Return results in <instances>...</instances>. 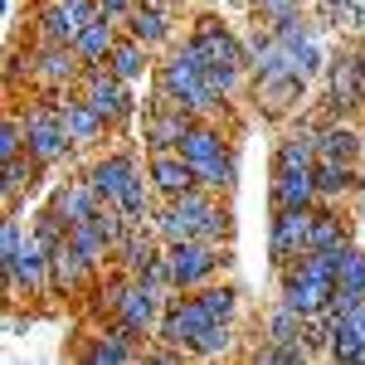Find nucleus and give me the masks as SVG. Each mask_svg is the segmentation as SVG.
I'll return each instance as SVG.
<instances>
[{"instance_id": "79ce46f5", "label": "nucleus", "mask_w": 365, "mask_h": 365, "mask_svg": "<svg viewBox=\"0 0 365 365\" xmlns=\"http://www.w3.org/2000/svg\"><path fill=\"white\" fill-rule=\"evenodd\" d=\"M322 5H331V10H341V15L351 10V0H322Z\"/></svg>"}, {"instance_id": "423d86ee", "label": "nucleus", "mask_w": 365, "mask_h": 365, "mask_svg": "<svg viewBox=\"0 0 365 365\" xmlns=\"http://www.w3.org/2000/svg\"><path fill=\"white\" fill-rule=\"evenodd\" d=\"M78 93L108 117V127H127V122L141 113V103L132 98V83L117 78L113 68H108V58H103V63H88L83 73H78Z\"/></svg>"}, {"instance_id": "f03ea898", "label": "nucleus", "mask_w": 365, "mask_h": 365, "mask_svg": "<svg viewBox=\"0 0 365 365\" xmlns=\"http://www.w3.org/2000/svg\"><path fill=\"white\" fill-rule=\"evenodd\" d=\"M205 54H200L195 44L185 39L175 54L156 68V88L166 93L170 103H180L190 117H220V108H225V98L210 88V78H205Z\"/></svg>"}, {"instance_id": "aec40b11", "label": "nucleus", "mask_w": 365, "mask_h": 365, "mask_svg": "<svg viewBox=\"0 0 365 365\" xmlns=\"http://www.w3.org/2000/svg\"><path fill=\"white\" fill-rule=\"evenodd\" d=\"M327 356H331V361L365 365V297L331 322V351H327Z\"/></svg>"}, {"instance_id": "bb28decb", "label": "nucleus", "mask_w": 365, "mask_h": 365, "mask_svg": "<svg viewBox=\"0 0 365 365\" xmlns=\"http://www.w3.org/2000/svg\"><path fill=\"white\" fill-rule=\"evenodd\" d=\"M117 39H122V34H117V20L98 15V20H88V25H83V34L73 39V49H78V58H83V63H103V58L113 54Z\"/></svg>"}, {"instance_id": "2f4dec72", "label": "nucleus", "mask_w": 365, "mask_h": 365, "mask_svg": "<svg viewBox=\"0 0 365 365\" xmlns=\"http://www.w3.org/2000/svg\"><path fill=\"white\" fill-rule=\"evenodd\" d=\"M336 287H341V292H351V297H365V249H356V244L341 249Z\"/></svg>"}, {"instance_id": "f257e3e1", "label": "nucleus", "mask_w": 365, "mask_h": 365, "mask_svg": "<svg viewBox=\"0 0 365 365\" xmlns=\"http://www.w3.org/2000/svg\"><path fill=\"white\" fill-rule=\"evenodd\" d=\"M156 239L161 244H180V239H210V244H229L234 234V220H229L225 195H215L210 185H195L175 200H161L156 205Z\"/></svg>"}, {"instance_id": "4468645a", "label": "nucleus", "mask_w": 365, "mask_h": 365, "mask_svg": "<svg viewBox=\"0 0 365 365\" xmlns=\"http://www.w3.org/2000/svg\"><path fill=\"white\" fill-rule=\"evenodd\" d=\"M137 175H146L137 151H108L103 161H93V170H88V180H93V190H98L103 205H117V200L132 190Z\"/></svg>"}, {"instance_id": "e433bc0d", "label": "nucleus", "mask_w": 365, "mask_h": 365, "mask_svg": "<svg viewBox=\"0 0 365 365\" xmlns=\"http://www.w3.org/2000/svg\"><path fill=\"white\" fill-rule=\"evenodd\" d=\"M15 156H25V117L5 113V122H0V161H15Z\"/></svg>"}, {"instance_id": "4c0bfd02", "label": "nucleus", "mask_w": 365, "mask_h": 365, "mask_svg": "<svg viewBox=\"0 0 365 365\" xmlns=\"http://www.w3.org/2000/svg\"><path fill=\"white\" fill-rule=\"evenodd\" d=\"M229 351H234V322H215L195 346V356H229Z\"/></svg>"}, {"instance_id": "6ab92c4d", "label": "nucleus", "mask_w": 365, "mask_h": 365, "mask_svg": "<svg viewBox=\"0 0 365 365\" xmlns=\"http://www.w3.org/2000/svg\"><path fill=\"white\" fill-rule=\"evenodd\" d=\"M175 151H180L195 170H205V166H215V161L229 151V141H225V132L215 127V117H195V122H190V132L180 137Z\"/></svg>"}, {"instance_id": "dca6fc26", "label": "nucleus", "mask_w": 365, "mask_h": 365, "mask_svg": "<svg viewBox=\"0 0 365 365\" xmlns=\"http://www.w3.org/2000/svg\"><path fill=\"white\" fill-rule=\"evenodd\" d=\"M98 273H103V268H98V263H93L73 239H63V244L54 249V287H49V292H58V297L88 292V287L98 282Z\"/></svg>"}, {"instance_id": "7c9ffc66", "label": "nucleus", "mask_w": 365, "mask_h": 365, "mask_svg": "<svg viewBox=\"0 0 365 365\" xmlns=\"http://www.w3.org/2000/svg\"><path fill=\"white\" fill-rule=\"evenodd\" d=\"M336 244H351L346 220H341L331 205H317V210H312V239H307V249H336Z\"/></svg>"}, {"instance_id": "f3484780", "label": "nucleus", "mask_w": 365, "mask_h": 365, "mask_svg": "<svg viewBox=\"0 0 365 365\" xmlns=\"http://www.w3.org/2000/svg\"><path fill=\"white\" fill-rule=\"evenodd\" d=\"M146 170H151V185H156L161 200H175L200 185V170L180 151H146Z\"/></svg>"}, {"instance_id": "20e7f679", "label": "nucleus", "mask_w": 365, "mask_h": 365, "mask_svg": "<svg viewBox=\"0 0 365 365\" xmlns=\"http://www.w3.org/2000/svg\"><path fill=\"white\" fill-rule=\"evenodd\" d=\"M166 263H170V287L175 292H195V287L220 278V268L229 263V244L180 239V244H166Z\"/></svg>"}, {"instance_id": "7ed1b4c3", "label": "nucleus", "mask_w": 365, "mask_h": 365, "mask_svg": "<svg viewBox=\"0 0 365 365\" xmlns=\"http://www.w3.org/2000/svg\"><path fill=\"white\" fill-rule=\"evenodd\" d=\"M20 117H25V151L44 170L58 166L73 151V137L63 127V113H58V93H39L29 108H20Z\"/></svg>"}, {"instance_id": "5701e85b", "label": "nucleus", "mask_w": 365, "mask_h": 365, "mask_svg": "<svg viewBox=\"0 0 365 365\" xmlns=\"http://www.w3.org/2000/svg\"><path fill=\"white\" fill-rule=\"evenodd\" d=\"M317 151H322L327 161H351V166H361L365 141L346 117H331V122H322V132H317Z\"/></svg>"}, {"instance_id": "c85d7f7f", "label": "nucleus", "mask_w": 365, "mask_h": 365, "mask_svg": "<svg viewBox=\"0 0 365 365\" xmlns=\"http://www.w3.org/2000/svg\"><path fill=\"white\" fill-rule=\"evenodd\" d=\"M302 98H307V78H302V73H297V78H278V83H258V108L268 117L292 113Z\"/></svg>"}, {"instance_id": "cd10ccee", "label": "nucleus", "mask_w": 365, "mask_h": 365, "mask_svg": "<svg viewBox=\"0 0 365 365\" xmlns=\"http://www.w3.org/2000/svg\"><path fill=\"white\" fill-rule=\"evenodd\" d=\"M39 161H34V156H15V161H5V175H0V200H5V210H10V215H15V210H20V200H25V190L29 185H34V175H39Z\"/></svg>"}, {"instance_id": "a878e982", "label": "nucleus", "mask_w": 365, "mask_h": 365, "mask_svg": "<svg viewBox=\"0 0 365 365\" xmlns=\"http://www.w3.org/2000/svg\"><path fill=\"white\" fill-rule=\"evenodd\" d=\"M127 34L141 39L146 49H161V44L170 39V10L156 5V0H137L132 15H127Z\"/></svg>"}, {"instance_id": "9d476101", "label": "nucleus", "mask_w": 365, "mask_h": 365, "mask_svg": "<svg viewBox=\"0 0 365 365\" xmlns=\"http://www.w3.org/2000/svg\"><path fill=\"white\" fill-rule=\"evenodd\" d=\"M103 5L98 0H44L34 10V34L49 39V44H73L83 34L88 20H98Z\"/></svg>"}, {"instance_id": "1a4fd4ad", "label": "nucleus", "mask_w": 365, "mask_h": 365, "mask_svg": "<svg viewBox=\"0 0 365 365\" xmlns=\"http://www.w3.org/2000/svg\"><path fill=\"white\" fill-rule=\"evenodd\" d=\"M166 302H170L166 287H156V282H146V278H132L127 297H122V312H117V327H127L137 341H156Z\"/></svg>"}, {"instance_id": "0eeeda50", "label": "nucleus", "mask_w": 365, "mask_h": 365, "mask_svg": "<svg viewBox=\"0 0 365 365\" xmlns=\"http://www.w3.org/2000/svg\"><path fill=\"white\" fill-rule=\"evenodd\" d=\"M220 317L205 307V297L200 292H170L166 302V317H161V331H156V341H170V346H185L190 356H195L200 336L215 327Z\"/></svg>"}, {"instance_id": "ea45409f", "label": "nucleus", "mask_w": 365, "mask_h": 365, "mask_svg": "<svg viewBox=\"0 0 365 365\" xmlns=\"http://www.w3.org/2000/svg\"><path fill=\"white\" fill-rule=\"evenodd\" d=\"M287 15H302V0H258V20H287Z\"/></svg>"}, {"instance_id": "f704fd0d", "label": "nucleus", "mask_w": 365, "mask_h": 365, "mask_svg": "<svg viewBox=\"0 0 365 365\" xmlns=\"http://www.w3.org/2000/svg\"><path fill=\"white\" fill-rule=\"evenodd\" d=\"M68 239L78 244V249L98 263V268H108V258H113V244H108V234L98 229V220H88V225H73L68 229Z\"/></svg>"}, {"instance_id": "a211bd4d", "label": "nucleus", "mask_w": 365, "mask_h": 365, "mask_svg": "<svg viewBox=\"0 0 365 365\" xmlns=\"http://www.w3.org/2000/svg\"><path fill=\"white\" fill-rule=\"evenodd\" d=\"M273 210H312V205H322L317 195V170L302 166V170H273Z\"/></svg>"}, {"instance_id": "58836bf2", "label": "nucleus", "mask_w": 365, "mask_h": 365, "mask_svg": "<svg viewBox=\"0 0 365 365\" xmlns=\"http://www.w3.org/2000/svg\"><path fill=\"white\" fill-rule=\"evenodd\" d=\"M25 234H29V229L20 225V220H15V215H10V220H5V229H0V268H5V263H10V258H15V253H20V244H25Z\"/></svg>"}, {"instance_id": "393cba45", "label": "nucleus", "mask_w": 365, "mask_h": 365, "mask_svg": "<svg viewBox=\"0 0 365 365\" xmlns=\"http://www.w3.org/2000/svg\"><path fill=\"white\" fill-rule=\"evenodd\" d=\"M312 170H317V195H322V205H336V200L361 190V166H351V161H327V156H317Z\"/></svg>"}, {"instance_id": "39448f33", "label": "nucleus", "mask_w": 365, "mask_h": 365, "mask_svg": "<svg viewBox=\"0 0 365 365\" xmlns=\"http://www.w3.org/2000/svg\"><path fill=\"white\" fill-rule=\"evenodd\" d=\"M365 108V49L346 44L327 58V113L351 117Z\"/></svg>"}, {"instance_id": "72a5a7b5", "label": "nucleus", "mask_w": 365, "mask_h": 365, "mask_svg": "<svg viewBox=\"0 0 365 365\" xmlns=\"http://www.w3.org/2000/svg\"><path fill=\"white\" fill-rule=\"evenodd\" d=\"M200 185H210L215 195H229V190L239 185V151L229 146V151L220 156V161H215V166H205V170H200Z\"/></svg>"}, {"instance_id": "412c9836", "label": "nucleus", "mask_w": 365, "mask_h": 365, "mask_svg": "<svg viewBox=\"0 0 365 365\" xmlns=\"http://www.w3.org/2000/svg\"><path fill=\"white\" fill-rule=\"evenodd\" d=\"M49 210H58L63 220H68V229L73 225H88L98 210H103V200H98V190H93V180H63V185H54V195H49Z\"/></svg>"}, {"instance_id": "4be33fe9", "label": "nucleus", "mask_w": 365, "mask_h": 365, "mask_svg": "<svg viewBox=\"0 0 365 365\" xmlns=\"http://www.w3.org/2000/svg\"><path fill=\"white\" fill-rule=\"evenodd\" d=\"M141 356H146V346H141L127 327H117V322L103 331V336H93V346L83 351L88 365H122V361H141Z\"/></svg>"}, {"instance_id": "c9c22d12", "label": "nucleus", "mask_w": 365, "mask_h": 365, "mask_svg": "<svg viewBox=\"0 0 365 365\" xmlns=\"http://www.w3.org/2000/svg\"><path fill=\"white\" fill-rule=\"evenodd\" d=\"M317 351H312L307 341H292V346H273V341H263L258 351H253V361L258 365H307Z\"/></svg>"}, {"instance_id": "473e14b6", "label": "nucleus", "mask_w": 365, "mask_h": 365, "mask_svg": "<svg viewBox=\"0 0 365 365\" xmlns=\"http://www.w3.org/2000/svg\"><path fill=\"white\" fill-rule=\"evenodd\" d=\"M302 312H292V307H273V317H268V327H263V341H273V346H292V341H302Z\"/></svg>"}, {"instance_id": "b1692460", "label": "nucleus", "mask_w": 365, "mask_h": 365, "mask_svg": "<svg viewBox=\"0 0 365 365\" xmlns=\"http://www.w3.org/2000/svg\"><path fill=\"white\" fill-rule=\"evenodd\" d=\"M317 122H302V127H292L287 137L278 141V151H273V170H302V166H317Z\"/></svg>"}, {"instance_id": "9b49d317", "label": "nucleus", "mask_w": 365, "mask_h": 365, "mask_svg": "<svg viewBox=\"0 0 365 365\" xmlns=\"http://www.w3.org/2000/svg\"><path fill=\"white\" fill-rule=\"evenodd\" d=\"M190 122H195V117L185 113L180 103H170L166 93L156 88V98L141 108V141H146V151H175L180 137L190 132Z\"/></svg>"}, {"instance_id": "c756f323", "label": "nucleus", "mask_w": 365, "mask_h": 365, "mask_svg": "<svg viewBox=\"0 0 365 365\" xmlns=\"http://www.w3.org/2000/svg\"><path fill=\"white\" fill-rule=\"evenodd\" d=\"M108 68H113L122 83H141L146 78V44L132 39V34H122L113 44V54H108Z\"/></svg>"}, {"instance_id": "ddd939ff", "label": "nucleus", "mask_w": 365, "mask_h": 365, "mask_svg": "<svg viewBox=\"0 0 365 365\" xmlns=\"http://www.w3.org/2000/svg\"><path fill=\"white\" fill-rule=\"evenodd\" d=\"M312 210H317V205H312ZM312 210H273V225H268V258H273L278 273L297 258V253H307Z\"/></svg>"}, {"instance_id": "6e6552de", "label": "nucleus", "mask_w": 365, "mask_h": 365, "mask_svg": "<svg viewBox=\"0 0 365 365\" xmlns=\"http://www.w3.org/2000/svg\"><path fill=\"white\" fill-rule=\"evenodd\" d=\"M88 63L78 58L73 44L34 39V49H29V83L39 88V93H68V88H78V73Z\"/></svg>"}, {"instance_id": "2eb2a0df", "label": "nucleus", "mask_w": 365, "mask_h": 365, "mask_svg": "<svg viewBox=\"0 0 365 365\" xmlns=\"http://www.w3.org/2000/svg\"><path fill=\"white\" fill-rule=\"evenodd\" d=\"M58 113H63V127H68L73 146H98V141H108V132H113V127H108V117L98 113L78 88L58 93Z\"/></svg>"}, {"instance_id": "a19ab883", "label": "nucleus", "mask_w": 365, "mask_h": 365, "mask_svg": "<svg viewBox=\"0 0 365 365\" xmlns=\"http://www.w3.org/2000/svg\"><path fill=\"white\" fill-rule=\"evenodd\" d=\"M346 25H351V29H356V34L365 39V0H351V10H346Z\"/></svg>"}, {"instance_id": "f8f14e48", "label": "nucleus", "mask_w": 365, "mask_h": 365, "mask_svg": "<svg viewBox=\"0 0 365 365\" xmlns=\"http://www.w3.org/2000/svg\"><path fill=\"white\" fill-rule=\"evenodd\" d=\"M190 44L205 54L210 68H215V63H225V68H253L249 63V39H239L220 15H205L195 25V34H190Z\"/></svg>"}]
</instances>
